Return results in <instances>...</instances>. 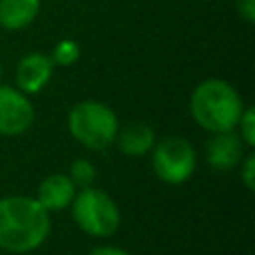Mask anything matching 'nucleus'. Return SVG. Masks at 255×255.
Listing matches in <instances>:
<instances>
[{"label": "nucleus", "mask_w": 255, "mask_h": 255, "mask_svg": "<svg viewBox=\"0 0 255 255\" xmlns=\"http://www.w3.org/2000/svg\"><path fill=\"white\" fill-rule=\"evenodd\" d=\"M50 211L28 195L0 199V249L8 253H30L50 235Z\"/></svg>", "instance_id": "obj_1"}, {"label": "nucleus", "mask_w": 255, "mask_h": 255, "mask_svg": "<svg viewBox=\"0 0 255 255\" xmlns=\"http://www.w3.org/2000/svg\"><path fill=\"white\" fill-rule=\"evenodd\" d=\"M0 76H2V64H0Z\"/></svg>", "instance_id": "obj_18"}, {"label": "nucleus", "mask_w": 255, "mask_h": 255, "mask_svg": "<svg viewBox=\"0 0 255 255\" xmlns=\"http://www.w3.org/2000/svg\"><path fill=\"white\" fill-rule=\"evenodd\" d=\"M68 128L76 141L90 149H106L120 129L114 110L96 100H84L70 110Z\"/></svg>", "instance_id": "obj_3"}, {"label": "nucleus", "mask_w": 255, "mask_h": 255, "mask_svg": "<svg viewBox=\"0 0 255 255\" xmlns=\"http://www.w3.org/2000/svg\"><path fill=\"white\" fill-rule=\"evenodd\" d=\"M78 58H80V46L74 40H60L50 54L54 66H72L74 62H78Z\"/></svg>", "instance_id": "obj_13"}, {"label": "nucleus", "mask_w": 255, "mask_h": 255, "mask_svg": "<svg viewBox=\"0 0 255 255\" xmlns=\"http://www.w3.org/2000/svg\"><path fill=\"white\" fill-rule=\"evenodd\" d=\"M72 217L76 225L94 237H110L120 227V209L116 201L98 187H84L72 199Z\"/></svg>", "instance_id": "obj_4"}, {"label": "nucleus", "mask_w": 255, "mask_h": 255, "mask_svg": "<svg viewBox=\"0 0 255 255\" xmlns=\"http://www.w3.org/2000/svg\"><path fill=\"white\" fill-rule=\"evenodd\" d=\"M243 147V139L233 129L213 133L207 141V161L217 171H229L237 163H241Z\"/></svg>", "instance_id": "obj_8"}, {"label": "nucleus", "mask_w": 255, "mask_h": 255, "mask_svg": "<svg viewBox=\"0 0 255 255\" xmlns=\"http://www.w3.org/2000/svg\"><path fill=\"white\" fill-rule=\"evenodd\" d=\"M40 12V0H0V26L4 30H22L30 26Z\"/></svg>", "instance_id": "obj_11"}, {"label": "nucleus", "mask_w": 255, "mask_h": 255, "mask_svg": "<svg viewBox=\"0 0 255 255\" xmlns=\"http://www.w3.org/2000/svg\"><path fill=\"white\" fill-rule=\"evenodd\" d=\"M237 126H239V137L243 139V143L253 147L255 145V110L243 108Z\"/></svg>", "instance_id": "obj_14"}, {"label": "nucleus", "mask_w": 255, "mask_h": 255, "mask_svg": "<svg viewBox=\"0 0 255 255\" xmlns=\"http://www.w3.org/2000/svg\"><path fill=\"white\" fill-rule=\"evenodd\" d=\"M189 110L193 120L205 131L219 133L237 128L243 102L231 84L211 78L197 84L189 100Z\"/></svg>", "instance_id": "obj_2"}, {"label": "nucleus", "mask_w": 255, "mask_h": 255, "mask_svg": "<svg viewBox=\"0 0 255 255\" xmlns=\"http://www.w3.org/2000/svg\"><path fill=\"white\" fill-rule=\"evenodd\" d=\"M151 167L161 181L179 185L187 181L195 171V149L185 137L167 135L159 139V143H153Z\"/></svg>", "instance_id": "obj_5"}, {"label": "nucleus", "mask_w": 255, "mask_h": 255, "mask_svg": "<svg viewBox=\"0 0 255 255\" xmlns=\"http://www.w3.org/2000/svg\"><path fill=\"white\" fill-rule=\"evenodd\" d=\"M54 64L48 54L30 52L26 54L16 68V86L24 94H38L52 78Z\"/></svg>", "instance_id": "obj_7"}, {"label": "nucleus", "mask_w": 255, "mask_h": 255, "mask_svg": "<svg viewBox=\"0 0 255 255\" xmlns=\"http://www.w3.org/2000/svg\"><path fill=\"white\" fill-rule=\"evenodd\" d=\"M241 179L249 191L255 189V153H247L241 165Z\"/></svg>", "instance_id": "obj_15"}, {"label": "nucleus", "mask_w": 255, "mask_h": 255, "mask_svg": "<svg viewBox=\"0 0 255 255\" xmlns=\"http://www.w3.org/2000/svg\"><path fill=\"white\" fill-rule=\"evenodd\" d=\"M88 255H129V253H126L124 249H118V247H110V245H104V247H98V249L90 251Z\"/></svg>", "instance_id": "obj_17"}, {"label": "nucleus", "mask_w": 255, "mask_h": 255, "mask_svg": "<svg viewBox=\"0 0 255 255\" xmlns=\"http://www.w3.org/2000/svg\"><path fill=\"white\" fill-rule=\"evenodd\" d=\"M235 4H237L239 16H241L245 22L253 24V22H255V0H235Z\"/></svg>", "instance_id": "obj_16"}, {"label": "nucleus", "mask_w": 255, "mask_h": 255, "mask_svg": "<svg viewBox=\"0 0 255 255\" xmlns=\"http://www.w3.org/2000/svg\"><path fill=\"white\" fill-rule=\"evenodd\" d=\"M76 185L66 173H52L38 185V201L48 211H60L72 203Z\"/></svg>", "instance_id": "obj_9"}, {"label": "nucleus", "mask_w": 255, "mask_h": 255, "mask_svg": "<svg viewBox=\"0 0 255 255\" xmlns=\"http://www.w3.org/2000/svg\"><path fill=\"white\" fill-rule=\"evenodd\" d=\"M34 124V106L24 92L0 86V135L14 137L28 131Z\"/></svg>", "instance_id": "obj_6"}, {"label": "nucleus", "mask_w": 255, "mask_h": 255, "mask_svg": "<svg viewBox=\"0 0 255 255\" xmlns=\"http://www.w3.org/2000/svg\"><path fill=\"white\" fill-rule=\"evenodd\" d=\"M68 177H70L72 183H74L76 187H80V189L90 187V185L94 183V179H96V167H94V163H92L90 159L80 157V159H76V161L70 165V175H68Z\"/></svg>", "instance_id": "obj_12"}, {"label": "nucleus", "mask_w": 255, "mask_h": 255, "mask_svg": "<svg viewBox=\"0 0 255 255\" xmlns=\"http://www.w3.org/2000/svg\"><path fill=\"white\" fill-rule=\"evenodd\" d=\"M116 141L126 155H145L155 143V133L147 124L131 122L126 128L118 129Z\"/></svg>", "instance_id": "obj_10"}]
</instances>
